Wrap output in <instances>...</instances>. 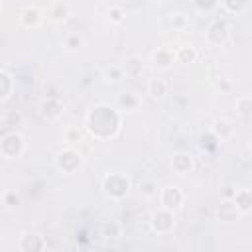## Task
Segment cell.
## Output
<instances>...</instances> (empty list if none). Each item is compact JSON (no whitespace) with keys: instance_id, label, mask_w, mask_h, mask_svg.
Returning a JSON list of instances; mask_svg holds the SVG:
<instances>
[{"instance_id":"obj_1","label":"cell","mask_w":252,"mask_h":252,"mask_svg":"<svg viewBox=\"0 0 252 252\" xmlns=\"http://www.w3.org/2000/svg\"><path fill=\"white\" fill-rule=\"evenodd\" d=\"M118 126H120L118 114L110 106H104V104L93 108L89 112V116H87V128L91 130L93 136H98L100 134V128H108L110 136H114L118 132Z\"/></svg>"},{"instance_id":"obj_2","label":"cell","mask_w":252,"mask_h":252,"mask_svg":"<svg viewBox=\"0 0 252 252\" xmlns=\"http://www.w3.org/2000/svg\"><path fill=\"white\" fill-rule=\"evenodd\" d=\"M102 189H104V193L110 195L112 199H122V197L128 193V189H130V181H128V177L122 175V173H110V175L104 177Z\"/></svg>"},{"instance_id":"obj_3","label":"cell","mask_w":252,"mask_h":252,"mask_svg":"<svg viewBox=\"0 0 252 252\" xmlns=\"http://www.w3.org/2000/svg\"><path fill=\"white\" fill-rule=\"evenodd\" d=\"M81 163H83L81 154H79L77 150H73V148H65V150L59 152L57 158H55V165H57V169L63 171V173H67V175L75 173V171L81 167Z\"/></svg>"},{"instance_id":"obj_4","label":"cell","mask_w":252,"mask_h":252,"mask_svg":"<svg viewBox=\"0 0 252 252\" xmlns=\"http://www.w3.org/2000/svg\"><path fill=\"white\" fill-rule=\"evenodd\" d=\"M0 152L2 156L14 159V158H20L22 152H24V138L18 134V132H8L2 136L0 140Z\"/></svg>"},{"instance_id":"obj_5","label":"cell","mask_w":252,"mask_h":252,"mask_svg":"<svg viewBox=\"0 0 252 252\" xmlns=\"http://www.w3.org/2000/svg\"><path fill=\"white\" fill-rule=\"evenodd\" d=\"M175 224V217H173V211L169 209H159L152 215V226L156 232H169Z\"/></svg>"},{"instance_id":"obj_6","label":"cell","mask_w":252,"mask_h":252,"mask_svg":"<svg viewBox=\"0 0 252 252\" xmlns=\"http://www.w3.org/2000/svg\"><path fill=\"white\" fill-rule=\"evenodd\" d=\"M207 37H209V41H211L213 45H222V43L226 41V37H228V26H226V22H222V20L213 22V24L209 26Z\"/></svg>"},{"instance_id":"obj_7","label":"cell","mask_w":252,"mask_h":252,"mask_svg":"<svg viewBox=\"0 0 252 252\" xmlns=\"http://www.w3.org/2000/svg\"><path fill=\"white\" fill-rule=\"evenodd\" d=\"M181 203H183V193H181L179 187L173 185V187H165V189L161 191V205H163L165 209L175 211Z\"/></svg>"},{"instance_id":"obj_8","label":"cell","mask_w":252,"mask_h":252,"mask_svg":"<svg viewBox=\"0 0 252 252\" xmlns=\"http://www.w3.org/2000/svg\"><path fill=\"white\" fill-rule=\"evenodd\" d=\"M120 67H122V73H124L126 77L138 79V77L144 73V59H142L140 55H130V57H126L124 65H120Z\"/></svg>"},{"instance_id":"obj_9","label":"cell","mask_w":252,"mask_h":252,"mask_svg":"<svg viewBox=\"0 0 252 252\" xmlns=\"http://www.w3.org/2000/svg\"><path fill=\"white\" fill-rule=\"evenodd\" d=\"M41 112H43L45 118L55 120V118H59L63 114V102L59 98H55V96H47L41 102Z\"/></svg>"},{"instance_id":"obj_10","label":"cell","mask_w":252,"mask_h":252,"mask_svg":"<svg viewBox=\"0 0 252 252\" xmlns=\"http://www.w3.org/2000/svg\"><path fill=\"white\" fill-rule=\"evenodd\" d=\"M171 169L175 173H179V175L189 173L193 169V158L189 154H183V152L173 154V158H171Z\"/></svg>"},{"instance_id":"obj_11","label":"cell","mask_w":252,"mask_h":252,"mask_svg":"<svg viewBox=\"0 0 252 252\" xmlns=\"http://www.w3.org/2000/svg\"><path fill=\"white\" fill-rule=\"evenodd\" d=\"M152 61H154V65L158 69H169L173 65V61H175V53L171 49H167V47H159L158 51H154Z\"/></svg>"},{"instance_id":"obj_12","label":"cell","mask_w":252,"mask_h":252,"mask_svg":"<svg viewBox=\"0 0 252 252\" xmlns=\"http://www.w3.org/2000/svg\"><path fill=\"white\" fill-rule=\"evenodd\" d=\"M47 18L53 20V22H65L69 18V6L63 0H55L47 8Z\"/></svg>"},{"instance_id":"obj_13","label":"cell","mask_w":252,"mask_h":252,"mask_svg":"<svg viewBox=\"0 0 252 252\" xmlns=\"http://www.w3.org/2000/svg\"><path fill=\"white\" fill-rule=\"evenodd\" d=\"M148 94L152 98H161L163 94H167V81L161 77H154L148 81Z\"/></svg>"},{"instance_id":"obj_14","label":"cell","mask_w":252,"mask_h":252,"mask_svg":"<svg viewBox=\"0 0 252 252\" xmlns=\"http://www.w3.org/2000/svg\"><path fill=\"white\" fill-rule=\"evenodd\" d=\"M234 205L240 213H248L250 207H252V195H250V189H238L234 193Z\"/></svg>"},{"instance_id":"obj_15","label":"cell","mask_w":252,"mask_h":252,"mask_svg":"<svg viewBox=\"0 0 252 252\" xmlns=\"http://www.w3.org/2000/svg\"><path fill=\"white\" fill-rule=\"evenodd\" d=\"M20 248H22L24 252H37V250H43V248H45V242H43L41 236H32V234H28V236H22Z\"/></svg>"},{"instance_id":"obj_16","label":"cell","mask_w":252,"mask_h":252,"mask_svg":"<svg viewBox=\"0 0 252 252\" xmlns=\"http://www.w3.org/2000/svg\"><path fill=\"white\" fill-rule=\"evenodd\" d=\"M20 20H22V24H24L26 28H35V26H39V22H41V12H39L37 8H33V6H30V8H26V10L22 12Z\"/></svg>"},{"instance_id":"obj_17","label":"cell","mask_w":252,"mask_h":252,"mask_svg":"<svg viewBox=\"0 0 252 252\" xmlns=\"http://www.w3.org/2000/svg\"><path fill=\"white\" fill-rule=\"evenodd\" d=\"M232 124L228 122V120H224V118H220V120H217L215 122V126H213V134L219 138V140H226V138H230L232 136Z\"/></svg>"},{"instance_id":"obj_18","label":"cell","mask_w":252,"mask_h":252,"mask_svg":"<svg viewBox=\"0 0 252 252\" xmlns=\"http://www.w3.org/2000/svg\"><path fill=\"white\" fill-rule=\"evenodd\" d=\"M238 215V209L234 205V201H222L219 207V219L220 220H234Z\"/></svg>"},{"instance_id":"obj_19","label":"cell","mask_w":252,"mask_h":252,"mask_svg":"<svg viewBox=\"0 0 252 252\" xmlns=\"http://www.w3.org/2000/svg\"><path fill=\"white\" fill-rule=\"evenodd\" d=\"M195 59H197V49L191 47V45L181 47V49L175 51V61H179V63H183V65H189V63H193Z\"/></svg>"},{"instance_id":"obj_20","label":"cell","mask_w":252,"mask_h":252,"mask_svg":"<svg viewBox=\"0 0 252 252\" xmlns=\"http://www.w3.org/2000/svg\"><path fill=\"white\" fill-rule=\"evenodd\" d=\"M118 104H120L122 108H126V110H134V108L140 104V100H138V96L132 94V93H122V94L118 96Z\"/></svg>"},{"instance_id":"obj_21","label":"cell","mask_w":252,"mask_h":252,"mask_svg":"<svg viewBox=\"0 0 252 252\" xmlns=\"http://www.w3.org/2000/svg\"><path fill=\"white\" fill-rule=\"evenodd\" d=\"M236 110H238L244 118H248V116H250V110H252V98H250L248 94L238 96V98H236Z\"/></svg>"},{"instance_id":"obj_22","label":"cell","mask_w":252,"mask_h":252,"mask_svg":"<svg viewBox=\"0 0 252 252\" xmlns=\"http://www.w3.org/2000/svg\"><path fill=\"white\" fill-rule=\"evenodd\" d=\"M140 193L144 197H156L158 195V185L154 179H142L140 181Z\"/></svg>"},{"instance_id":"obj_23","label":"cell","mask_w":252,"mask_h":252,"mask_svg":"<svg viewBox=\"0 0 252 252\" xmlns=\"http://www.w3.org/2000/svg\"><path fill=\"white\" fill-rule=\"evenodd\" d=\"M81 138H83V134H81V130L75 128V126H69V128L63 130V140H65L67 144H77V142H81Z\"/></svg>"},{"instance_id":"obj_24","label":"cell","mask_w":252,"mask_h":252,"mask_svg":"<svg viewBox=\"0 0 252 252\" xmlns=\"http://www.w3.org/2000/svg\"><path fill=\"white\" fill-rule=\"evenodd\" d=\"M222 6L228 12H242L248 6V0H222Z\"/></svg>"},{"instance_id":"obj_25","label":"cell","mask_w":252,"mask_h":252,"mask_svg":"<svg viewBox=\"0 0 252 252\" xmlns=\"http://www.w3.org/2000/svg\"><path fill=\"white\" fill-rule=\"evenodd\" d=\"M122 67L120 65H110V67H106L104 69V77L108 79V81H120L122 79Z\"/></svg>"},{"instance_id":"obj_26","label":"cell","mask_w":252,"mask_h":252,"mask_svg":"<svg viewBox=\"0 0 252 252\" xmlns=\"http://www.w3.org/2000/svg\"><path fill=\"white\" fill-rule=\"evenodd\" d=\"M63 41H65V47H69V49H79L83 45V39L79 33H67Z\"/></svg>"},{"instance_id":"obj_27","label":"cell","mask_w":252,"mask_h":252,"mask_svg":"<svg viewBox=\"0 0 252 252\" xmlns=\"http://www.w3.org/2000/svg\"><path fill=\"white\" fill-rule=\"evenodd\" d=\"M4 122H6V126H8V128H14V126H22V122H24V116H22L20 112H8V114L4 116Z\"/></svg>"},{"instance_id":"obj_28","label":"cell","mask_w":252,"mask_h":252,"mask_svg":"<svg viewBox=\"0 0 252 252\" xmlns=\"http://www.w3.org/2000/svg\"><path fill=\"white\" fill-rule=\"evenodd\" d=\"M217 142H219V138H217L213 132H209L207 138H205V136L201 138V148H203V150H205V148H207V150H215V148H217Z\"/></svg>"},{"instance_id":"obj_29","label":"cell","mask_w":252,"mask_h":252,"mask_svg":"<svg viewBox=\"0 0 252 252\" xmlns=\"http://www.w3.org/2000/svg\"><path fill=\"white\" fill-rule=\"evenodd\" d=\"M4 205H8V207L20 205V195H18L14 189H8V191L4 193Z\"/></svg>"},{"instance_id":"obj_30","label":"cell","mask_w":252,"mask_h":252,"mask_svg":"<svg viewBox=\"0 0 252 252\" xmlns=\"http://www.w3.org/2000/svg\"><path fill=\"white\" fill-rule=\"evenodd\" d=\"M193 4H195L199 10H203V12H209V10L217 8L219 0H193Z\"/></svg>"},{"instance_id":"obj_31","label":"cell","mask_w":252,"mask_h":252,"mask_svg":"<svg viewBox=\"0 0 252 252\" xmlns=\"http://www.w3.org/2000/svg\"><path fill=\"white\" fill-rule=\"evenodd\" d=\"M108 16H110V20H112L114 24H120V22L124 20V10H122L120 6H112L110 12H108Z\"/></svg>"},{"instance_id":"obj_32","label":"cell","mask_w":252,"mask_h":252,"mask_svg":"<svg viewBox=\"0 0 252 252\" xmlns=\"http://www.w3.org/2000/svg\"><path fill=\"white\" fill-rule=\"evenodd\" d=\"M185 24H187L185 14H171V26L173 28H185Z\"/></svg>"},{"instance_id":"obj_33","label":"cell","mask_w":252,"mask_h":252,"mask_svg":"<svg viewBox=\"0 0 252 252\" xmlns=\"http://www.w3.org/2000/svg\"><path fill=\"white\" fill-rule=\"evenodd\" d=\"M120 234V226L118 224H104V236H108V238H116Z\"/></svg>"},{"instance_id":"obj_34","label":"cell","mask_w":252,"mask_h":252,"mask_svg":"<svg viewBox=\"0 0 252 252\" xmlns=\"http://www.w3.org/2000/svg\"><path fill=\"white\" fill-rule=\"evenodd\" d=\"M217 87H219L220 91H230V89H232L230 81H226V79H220V81H217Z\"/></svg>"},{"instance_id":"obj_35","label":"cell","mask_w":252,"mask_h":252,"mask_svg":"<svg viewBox=\"0 0 252 252\" xmlns=\"http://www.w3.org/2000/svg\"><path fill=\"white\" fill-rule=\"evenodd\" d=\"M191 2H193V0H191Z\"/></svg>"}]
</instances>
